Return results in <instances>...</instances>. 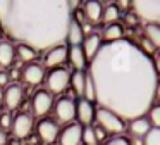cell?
<instances>
[{"mask_svg": "<svg viewBox=\"0 0 160 145\" xmlns=\"http://www.w3.org/2000/svg\"><path fill=\"white\" fill-rule=\"evenodd\" d=\"M69 83H71V72H69V69H66V67L52 69V71L47 74V88H48L50 93L59 95V93L66 92Z\"/></svg>", "mask_w": 160, "mask_h": 145, "instance_id": "5b68a950", "label": "cell"}, {"mask_svg": "<svg viewBox=\"0 0 160 145\" xmlns=\"http://www.w3.org/2000/svg\"><path fill=\"white\" fill-rule=\"evenodd\" d=\"M76 2H0L2 31L33 50L64 45Z\"/></svg>", "mask_w": 160, "mask_h": 145, "instance_id": "7a4b0ae2", "label": "cell"}, {"mask_svg": "<svg viewBox=\"0 0 160 145\" xmlns=\"http://www.w3.org/2000/svg\"><path fill=\"white\" fill-rule=\"evenodd\" d=\"M119 14H121V10H119V7L115 5V3H108L107 7H103V14H102V21H103L105 24H114V23H117V19H119Z\"/></svg>", "mask_w": 160, "mask_h": 145, "instance_id": "d4e9b609", "label": "cell"}, {"mask_svg": "<svg viewBox=\"0 0 160 145\" xmlns=\"http://www.w3.org/2000/svg\"><path fill=\"white\" fill-rule=\"evenodd\" d=\"M11 85V74L7 71H0V88L4 90Z\"/></svg>", "mask_w": 160, "mask_h": 145, "instance_id": "4dcf8cb0", "label": "cell"}, {"mask_svg": "<svg viewBox=\"0 0 160 145\" xmlns=\"http://www.w3.org/2000/svg\"><path fill=\"white\" fill-rule=\"evenodd\" d=\"M155 100H160V83L157 85V88H155Z\"/></svg>", "mask_w": 160, "mask_h": 145, "instance_id": "d590c367", "label": "cell"}, {"mask_svg": "<svg viewBox=\"0 0 160 145\" xmlns=\"http://www.w3.org/2000/svg\"><path fill=\"white\" fill-rule=\"evenodd\" d=\"M148 121L152 128H160V104L152 105V109L148 110Z\"/></svg>", "mask_w": 160, "mask_h": 145, "instance_id": "83f0119b", "label": "cell"}, {"mask_svg": "<svg viewBox=\"0 0 160 145\" xmlns=\"http://www.w3.org/2000/svg\"><path fill=\"white\" fill-rule=\"evenodd\" d=\"M83 145H100L93 126H83Z\"/></svg>", "mask_w": 160, "mask_h": 145, "instance_id": "484cf974", "label": "cell"}, {"mask_svg": "<svg viewBox=\"0 0 160 145\" xmlns=\"http://www.w3.org/2000/svg\"><path fill=\"white\" fill-rule=\"evenodd\" d=\"M103 145H131V142H129V138L117 135V137H112L110 140H107Z\"/></svg>", "mask_w": 160, "mask_h": 145, "instance_id": "f1b7e54d", "label": "cell"}, {"mask_svg": "<svg viewBox=\"0 0 160 145\" xmlns=\"http://www.w3.org/2000/svg\"><path fill=\"white\" fill-rule=\"evenodd\" d=\"M0 31H2V26H0Z\"/></svg>", "mask_w": 160, "mask_h": 145, "instance_id": "f35d334b", "label": "cell"}, {"mask_svg": "<svg viewBox=\"0 0 160 145\" xmlns=\"http://www.w3.org/2000/svg\"><path fill=\"white\" fill-rule=\"evenodd\" d=\"M0 116H2V105H0Z\"/></svg>", "mask_w": 160, "mask_h": 145, "instance_id": "74e56055", "label": "cell"}, {"mask_svg": "<svg viewBox=\"0 0 160 145\" xmlns=\"http://www.w3.org/2000/svg\"><path fill=\"white\" fill-rule=\"evenodd\" d=\"M22 99H24V92H22L21 85L18 83H11L7 88H4V104L9 110L18 109L22 104Z\"/></svg>", "mask_w": 160, "mask_h": 145, "instance_id": "5bb4252c", "label": "cell"}, {"mask_svg": "<svg viewBox=\"0 0 160 145\" xmlns=\"http://www.w3.org/2000/svg\"><path fill=\"white\" fill-rule=\"evenodd\" d=\"M134 14L139 19L146 21V24L160 26V2H132L131 3Z\"/></svg>", "mask_w": 160, "mask_h": 145, "instance_id": "277c9868", "label": "cell"}, {"mask_svg": "<svg viewBox=\"0 0 160 145\" xmlns=\"http://www.w3.org/2000/svg\"><path fill=\"white\" fill-rule=\"evenodd\" d=\"M9 143V138H7V133H5L2 128H0V145H7Z\"/></svg>", "mask_w": 160, "mask_h": 145, "instance_id": "836d02e7", "label": "cell"}, {"mask_svg": "<svg viewBox=\"0 0 160 145\" xmlns=\"http://www.w3.org/2000/svg\"><path fill=\"white\" fill-rule=\"evenodd\" d=\"M11 126H12V114L11 112H2V116H0V128L5 131Z\"/></svg>", "mask_w": 160, "mask_h": 145, "instance_id": "f546056e", "label": "cell"}, {"mask_svg": "<svg viewBox=\"0 0 160 145\" xmlns=\"http://www.w3.org/2000/svg\"><path fill=\"white\" fill-rule=\"evenodd\" d=\"M143 145H160V128H152L143 138Z\"/></svg>", "mask_w": 160, "mask_h": 145, "instance_id": "4316f807", "label": "cell"}, {"mask_svg": "<svg viewBox=\"0 0 160 145\" xmlns=\"http://www.w3.org/2000/svg\"><path fill=\"white\" fill-rule=\"evenodd\" d=\"M145 38L153 45L155 50H160V26L146 24L145 26Z\"/></svg>", "mask_w": 160, "mask_h": 145, "instance_id": "603a6c76", "label": "cell"}, {"mask_svg": "<svg viewBox=\"0 0 160 145\" xmlns=\"http://www.w3.org/2000/svg\"><path fill=\"white\" fill-rule=\"evenodd\" d=\"M84 81H86V71H74L72 74H71V86H72L74 93H76L79 99H83Z\"/></svg>", "mask_w": 160, "mask_h": 145, "instance_id": "7402d4cb", "label": "cell"}, {"mask_svg": "<svg viewBox=\"0 0 160 145\" xmlns=\"http://www.w3.org/2000/svg\"><path fill=\"white\" fill-rule=\"evenodd\" d=\"M150 130H152V124H150L146 116H141V117H136V119L129 121V133L132 135V138H141L143 140Z\"/></svg>", "mask_w": 160, "mask_h": 145, "instance_id": "e0dca14e", "label": "cell"}, {"mask_svg": "<svg viewBox=\"0 0 160 145\" xmlns=\"http://www.w3.org/2000/svg\"><path fill=\"white\" fill-rule=\"evenodd\" d=\"M67 59H69L71 66H72L76 71H84L88 61L84 57V52L81 45H74V47H69V52H67Z\"/></svg>", "mask_w": 160, "mask_h": 145, "instance_id": "ac0fdd59", "label": "cell"}, {"mask_svg": "<svg viewBox=\"0 0 160 145\" xmlns=\"http://www.w3.org/2000/svg\"><path fill=\"white\" fill-rule=\"evenodd\" d=\"M95 121H97V126L102 128L105 133L121 135L122 131H126V121L122 117H119L117 114H114L112 110L98 107L97 114H95Z\"/></svg>", "mask_w": 160, "mask_h": 145, "instance_id": "3957f363", "label": "cell"}, {"mask_svg": "<svg viewBox=\"0 0 160 145\" xmlns=\"http://www.w3.org/2000/svg\"><path fill=\"white\" fill-rule=\"evenodd\" d=\"M83 143V126L71 123L59 133V145H81Z\"/></svg>", "mask_w": 160, "mask_h": 145, "instance_id": "9c48e42d", "label": "cell"}, {"mask_svg": "<svg viewBox=\"0 0 160 145\" xmlns=\"http://www.w3.org/2000/svg\"><path fill=\"white\" fill-rule=\"evenodd\" d=\"M153 67H155L157 76H158L160 74V52H157V54H155V59H153Z\"/></svg>", "mask_w": 160, "mask_h": 145, "instance_id": "d6a6232c", "label": "cell"}, {"mask_svg": "<svg viewBox=\"0 0 160 145\" xmlns=\"http://www.w3.org/2000/svg\"><path fill=\"white\" fill-rule=\"evenodd\" d=\"M21 78L26 85H40L45 78V71H43V66L38 62H31V64H26L21 71Z\"/></svg>", "mask_w": 160, "mask_h": 145, "instance_id": "4fadbf2b", "label": "cell"}, {"mask_svg": "<svg viewBox=\"0 0 160 145\" xmlns=\"http://www.w3.org/2000/svg\"><path fill=\"white\" fill-rule=\"evenodd\" d=\"M66 41L69 43V47H74V45H83L84 41V31H83V24L72 16L69 24V30H67V38Z\"/></svg>", "mask_w": 160, "mask_h": 145, "instance_id": "2e32d148", "label": "cell"}, {"mask_svg": "<svg viewBox=\"0 0 160 145\" xmlns=\"http://www.w3.org/2000/svg\"><path fill=\"white\" fill-rule=\"evenodd\" d=\"M81 145H83V143H81Z\"/></svg>", "mask_w": 160, "mask_h": 145, "instance_id": "ab89813d", "label": "cell"}, {"mask_svg": "<svg viewBox=\"0 0 160 145\" xmlns=\"http://www.w3.org/2000/svg\"><path fill=\"white\" fill-rule=\"evenodd\" d=\"M95 114L97 109L93 102H88L84 99H79L76 102V119L81 126H91V123L95 121Z\"/></svg>", "mask_w": 160, "mask_h": 145, "instance_id": "30bf717a", "label": "cell"}, {"mask_svg": "<svg viewBox=\"0 0 160 145\" xmlns=\"http://www.w3.org/2000/svg\"><path fill=\"white\" fill-rule=\"evenodd\" d=\"M31 109L35 116H47L53 109V97L48 90H38L31 99Z\"/></svg>", "mask_w": 160, "mask_h": 145, "instance_id": "52a82bcc", "label": "cell"}, {"mask_svg": "<svg viewBox=\"0 0 160 145\" xmlns=\"http://www.w3.org/2000/svg\"><path fill=\"white\" fill-rule=\"evenodd\" d=\"M53 114H55L59 123H67L71 124L76 119V102L72 97H62L57 100L53 105Z\"/></svg>", "mask_w": 160, "mask_h": 145, "instance_id": "8992f818", "label": "cell"}, {"mask_svg": "<svg viewBox=\"0 0 160 145\" xmlns=\"http://www.w3.org/2000/svg\"><path fill=\"white\" fill-rule=\"evenodd\" d=\"M129 142H131V145H143L141 138H132V140H129Z\"/></svg>", "mask_w": 160, "mask_h": 145, "instance_id": "e575fe53", "label": "cell"}, {"mask_svg": "<svg viewBox=\"0 0 160 145\" xmlns=\"http://www.w3.org/2000/svg\"><path fill=\"white\" fill-rule=\"evenodd\" d=\"M102 36L97 33H90L88 36H84V41H83V52H84V57L86 61H93V57L98 54V50L102 48Z\"/></svg>", "mask_w": 160, "mask_h": 145, "instance_id": "9a60e30c", "label": "cell"}, {"mask_svg": "<svg viewBox=\"0 0 160 145\" xmlns=\"http://www.w3.org/2000/svg\"><path fill=\"white\" fill-rule=\"evenodd\" d=\"M67 52H69V47H67L66 43L50 48V50L45 54V66L50 67V69L62 67V64L67 61Z\"/></svg>", "mask_w": 160, "mask_h": 145, "instance_id": "7c38bea8", "label": "cell"}, {"mask_svg": "<svg viewBox=\"0 0 160 145\" xmlns=\"http://www.w3.org/2000/svg\"><path fill=\"white\" fill-rule=\"evenodd\" d=\"M16 48L9 40H0V67H9L14 62Z\"/></svg>", "mask_w": 160, "mask_h": 145, "instance_id": "d6986e66", "label": "cell"}, {"mask_svg": "<svg viewBox=\"0 0 160 145\" xmlns=\"http://www.w3.org/2000/svg\"><path fill=\"white\" fill-rule=\"evenodd\" d=\"M88 74L102 109L124 121L141 117L152 109L158 76L150 55L132 41L122 38L103 43L90 62Z\"/></svg>", "mask_w": 160, "mask_h": 145, "instance_id": "6da1fadb", "label": "cell"}, {"mask_svg": "<svg viewBox=\"0 0 160 145\" xmlns=\"http://www.w3.org/2000/svg\"><path fill=\"white\" fill-rule=\"evenodd\" d=\"M93 128H95V135H97V140H98V142H105V135H107V133H105V131L102 130V128H98V126H93Z\"/></svg>", "mask_w": 160, "mask_h": 145, "instance_id": "1f68e13d", "label": "cell"}, {"mask_svg": "<svg viewBox=\"0 0 160 145\" xmlns=\"http://www.w3.org/2000/svg\"><path fill=\"white\" fill-rule=\"evenodd\" d=\"M59 126L53 119H42L36 126V135L45 143H53L59 138Z\"/></svg>", "mask_w": 160, "mask_h": 145, "instance_id": "8fae6325", "label": "cell"}, {"mask_svg": "<svg viewBox=\"0 0 160 145\" xmlns=\"http://www.w3.org/2000/svg\"><path fill=\"white\" fill-rule=\"evenodd\" d=\"M12 135L19 140L22 138H28L31 135V130H33V117L26 112H19L18 116L12 117Z\"/></svg>", "mask_w": 160, "mask_h": 145, "instance_id": "ba28073f", "label": "cell"}, {"mask_svg": "<svg viewBox=\"0 0 160 145\" xmlns=\"http://www.w3.org/2000/svg\"><path fill=\"white\" fill-rule=\"evenodd\" d=\"M2 100H4V90L0 88V102H2Z\"/></svg>", "mask_w": 160, "mask_h": 145, "instance_id": "8d00e7d4", "label": "cell"}, {"mask_svg": "<svg viewBox=\"0 0 160 145\" xmlns=\"http://www.w3.org/2000/svg\"><path fill=\"white\" fill-rule=\"evenodd\" d=\"M83 14L90 23H98L102 21V14H103V5L100 2H86L83 7Z\"/></svg>", "mask_w": 160, "mask_h": 145, "instance_id": "44dd1931", "label": "cell"}, {"mask_svg": "<svg viewBox=\"0 0 160 145\" xmlns=\"http://www.w3.org/2000/svg\"><path fill=\"white\" fill-rule=\"evenodd\" d=\"M122 36H124V28H122V24H119V23L107 24V26L103 28V33H102V38H103L107 43L119 41V40H122Z\"/></svg>", "mask_w": 160, "mask_h": 145, "instance_id": "ffe728a7", "label": "cell"}, {"mask_svg": "<svg viewBox=\"0 0 160 145\" xmlns=\"http://www.w3.org/2000/svg\"><path fill=\"white\" fill-rule=\"evenodd\" d=\"M16 54H18L19 61L24 62V64H31V62H35V59H36V50H33V48L28 47V45L18 43V47H16Z\"/></svg>", "mask_w": 160, "mask_h": 145, "instance_id": "cb8c5ba5", "label": "cell"}]
</instances>
